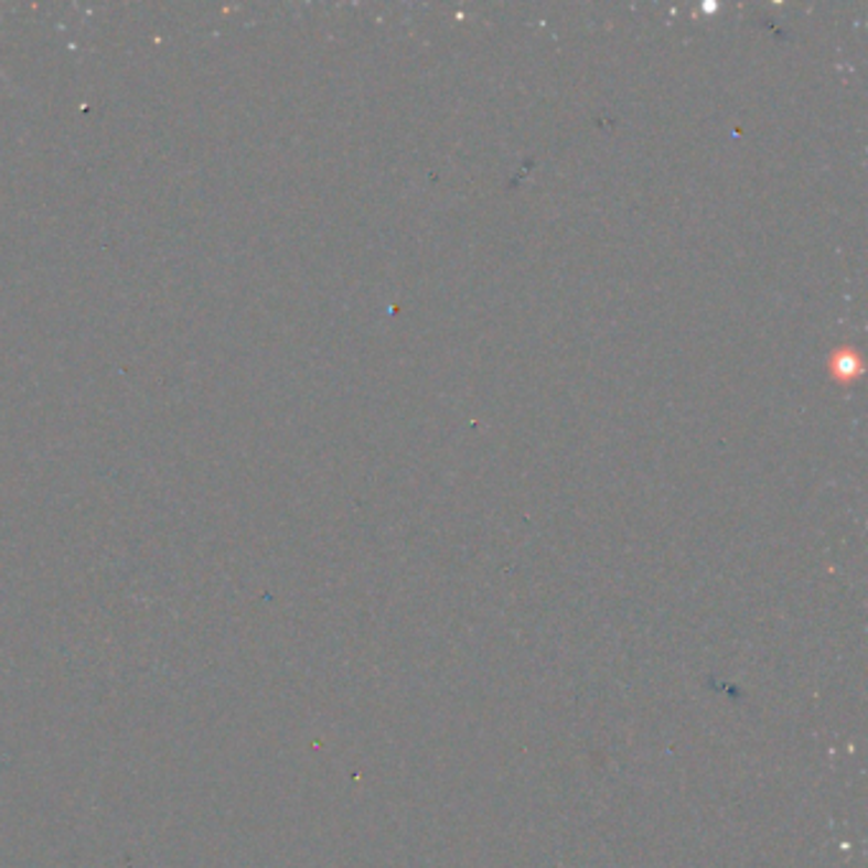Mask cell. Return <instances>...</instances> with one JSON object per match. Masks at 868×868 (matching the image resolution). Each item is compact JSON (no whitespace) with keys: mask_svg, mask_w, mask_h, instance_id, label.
I'll return each mask as SVG.
<instances>
[{"mask_svg":"<svg viewBox=\"0 0 868 868\" xmlns=\"http://www.w3.org/2000/svg\"><path fill=\"white\" fill-rule=\"evenodd\" d=\"M828 369H831L833 379H838V383H843V385H850L864 375V360L858 357V352L854 350V346H840L838 352H833Z\"/></svg>","mask_w":868,"mask_h":868,"instance_id":"6da1fadb","label":"cell"}]
</instances>
